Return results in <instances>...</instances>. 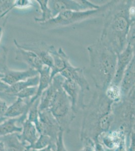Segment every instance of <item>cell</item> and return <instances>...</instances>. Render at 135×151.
Returning a JSON list of instances; mask_svg holds the SVG:
<instances>
[{
    "mask_svg": "<svg viewBox=\"0 0 135 151\" xmlns=\"http://www.w3.org/2000/svg\"><path fill=\"white\" fill-rule=\"evenodd\" d=\"M113 102L107 97L104 91L96 90L90 101L82 110L83 115L81 127V141L91 139L97 142L98 136L110 131L113 122Z\"/></svg>",
    "mask_w": 135,
    "mask_h": 151,
    "instance_id": "6da1fadb",
    "label": "cell"
},
{
    "mask_svg": "<svg viewBox=\"0 0 135 151\" xmlns=\"http://www.w3.org/2000/svg\"><path fill=\"white\" fill-rule=\"evenodd\" d=\"M132 1H113L104 17L100 41L118 55L128 45L127 38L132 21L130 16Z\"/></svg>",
    "mask_w": 135,
    "mask_h": 151,
    "instance_id": "7a4b0ae2",
    "label": "cell"
},
{
    "mask_svg": "<svg viewBox=\"0 0 135 151\" xmlns=\"http://www.w3.org/2000/svg\"><path fill=\"white\" fill-rule=\"evenodd\" d=\"M89 72L96 89L105 91L113 81L117 63V54L98 40L87 48Z\"/></svg>",
    "mask_w": 135,
    "mask_h": 151,
    "instance_id": "3957f363",
    "label": "cell"
},
{
    "mask_svg": "<svg viewBox=\"0 0 135 151\" xmlns=\"http://www.w3.org/2000/svg\"><path fill=\"white\" fill-rule=\"evenodd\" d=\"M113 1L103 4L98 9L86 11H66L40 24L43 27H66L82 22L95 18L104 17L111 6Z\"/></svg>",
    "mask_w": 135,
    "mask_h": 151,
    "instance_id": "277c9868",
    "label": "cell"
},
{
    "mask_svg": "<svg viewBox=\"0 0 135 151\" xmlns=\"http://www.w3.org/2000/svg\"><path fill=\"white\" fill-rule=\"evenodd\" d=\"M113 122L110 131L120 129L127 134V140L135 125V100L123 98L113 104Z\"/></svg>",
    "mask_w": 135,
    "mask_h": 151,
    "instance_id": "5b68a950",
    "label": "cell"
},
{
    "mask_svg": "<svg viewBox=\"0 0 135 151\" xmlns=\"http://www.w3.org/2000/svg\"><path fill=\"white\" fill-rule=\"evenodd\" d=\"M49 110L58 121L64 132H70L71 125L75 119L76 113L74 110L70 98L64 90L62 85L58 88Z\"/></svg>",
    "mask_w": 135,
    "mask_h": 151,
    "instance_id": "8992f818",
    "label": "cell"
},
{
    "mask_svg": "<svg viewBox=\"0 0 135 151\" xmlns=\"http://www.w3.org/2000/svg\"><path fill=\"white\" fill-rule=\"evenodd\" d=\"M87 0H48V6L53 18L66 11H86L98 9L100 7Z\"/></svg>",
    "mask_w": 135,
    "mask_h": 151,
    "instance_id": "52a82bcc",
    "label": "cell"
},
{
    "mask_svg": "<svg viewBox=\"0 0 135 151\" xmlns=\"http://www.w3.org/2000/svg\"><path fill=\"white\" fill-rule=\"evenodd\" d=\"M36 127L40 134L48 136L56 142L58 134L63 131L50 110L39 112V122Z\"/></svg>",
    "mask_w": 135,
    "mask_h": 151,
    "instance_id": "ba28073f",
    "label": "cell"
},
{
    "mask_svg": "<svg viewBox=\"0 0 135 151\" xmlns=\"http://www.w3.org/2000/svg\"><path fill=\"white\" fill-rule=\"evenodd\" d=\"M133 55V47L129 45L123 52L117 55L116 73L110 84L121 86L126 71L132 60Z\"/></svg>",
    "mask_w": 135,
    "mask_h": 151,
    "instance_id": "9c48e42d",
    "label": "cell"
},
{
    "mask_svg": "<svg viewBox=\"0 0 135 151\" xmlns=\"http://www.w3.org/2000/svg\"><path fill=\"white\" fill-rule=\"evenodd\" d=\"M62 86L70 98L74 111L77 113L79 108L82 109L85 105L84 102L85 93L82 91L80 86L75 81L65 79L62 83Z\"/></svg>",
    "mask_w": 135,
    "mask_h": 151,
    "instance_id": "30bf717a",
    "label": "cell"
},
{
    "mask_svg": "<svg viewBox=\"0 0 135 151\" xmlns=\"http://www.w3.org/2000/svg\"><path fill=\"white\" fill-rule=\"evenodd\" d=\"M64 78L60 74L53 78L51 84L43 92L40 97L39 111L49 110L56 96L58 88L61 86Z\"/></svg>",
    "mask_w": 135,
    "mask_h": 151,
    "instance_id": "8fae6325",
    "label": "cell"
},
{
    "mask_svg": "<svg viewBox=\"0 0 135 151\" xmlns=\"http://www.w3.org/2000/svg\"><path fill=\"white\" fill-rule=\"evenodd\" d=\"M84 71L83 68L75 67L69 62L66 68L60 74L64 79L71 80L77 83L85 93V91H90V88L84 75Z\"/></svg>",
    "mask_w": 135,
    "mask_h": 151,
    "instance_id": "7c38bea8",
    "label": "cell"
},
{
    "mask_svg": "<svg viewBox=\"0 0 135 151\" xmlns=\"http://www.w3.org/2000/svg\"><path fill=\"white\" fill-rule=\"evenodd\" d=\"M2 73L4 74L2 81L8 86L39 75V72L34 69L29 68L24 70H13L9 69L7 65L4 68Z\"/></svg>",
    "mask_w": 135,
    "mask_h": 151,
    "instance_id": "4fadbf2b",
    "label": "cell"
},
{
    "mask_svg": "<svg viewBox=\"0 0 135 151\" xmlns=\"http://www.w3.org/2000/svg\"><path fill=\"white\" fill-rule=\"evenodd\" d=\"M14 43L17 48L16 60L24 62L29 65V68L34 69L38 72L43 69L45 65L36 53L19 47L16 40H14Z\"/></svg>",
    "mask_w": 135,
    "mask_h": 151,
    "instance_id": "5bb4252c",
    "label": "cell"
},
{
    "mask_svg": "<svg viewBox=\"0 0 135 151\" xmlns=\"http://www.w3.org/2000/svg\"><path fill=\"white\" fill-rule=\"evenodd\" d=\"M48 50L53 61V65L51 69V81L56 76L60 74L67 67V64L70 62L68 55L64 52L62 47L56 50L53 45L48 47Z\"/></svg>",
    "mask_w": 135,
    "mask_h": 151,
    "instance_id": "9a60e30c",
    "label": "cell"
},
{
    "mask_svg": "<svg viewBox=\"0 0 135 151\" xmlns=\"http://www.w3.org/2000/svg\"><path fill=\"white\" fill-rule=\"evenodd\" d=\"M19 47L25 50L34 52L40 57L44 65L52 69L53 65V61L52 56L48 50L49 46L44 42L33 43L29 45H21L17 42Z\"/></svg>",
    "mask_w": 135,
    "mask_h": 151,
    "instance_id": "2e32d148",
    "label": "cell"
},
{
    "mask_svg": "<svg viewBox=\"0 0 135 151\" xmlns=\"http://www.w3.org/2000/svg\"><path fill=\"white\" fill-rule=\"evenodd\" d=\"M134 55L121 83L122 98H126L135 88V46L133 47Z\"/></svg>",
    "mask_w": 135,
    "mask_h": 151,
    "instance_id": "e0dca14e",
    "label": "cell"
},
{
    "mask_svg": "<svg viewBox=\"0 0 135 151\" xmlns=\"http://www.w3.org/2000/svg\"><path fill=\"white\" fill-rule=\"evenodd\" d=\"M21 125L22 129L20 133L18 134V136L21 141L29 146V148L31 149L40 136L36 126L27 119L24 120Z\"/></svg>",
    "mask_w": 135,
    "mask_h": 151,
    "instance_id": "ac0fdd59",
    "label": "cell"
},
{
    "mask_svg": "<svg viewBox=\"0 0 135 151\" xmlns=\"http://www.w3.org/2000/svg\"><path fill=\"white\" fill-rule=\"evenodd\" d=\"M30 99H25L17 97L13 103L9 105L4 117L7 119H14L21 115H27L30 105Z\"/></svg>",
    "mask_w": 135,
    "mask_h": 151,
    "instance_id": "d6986e66",
    "label": "cell"
},
{
    "mask_svg": "<svg viewBox=\"0 0 135 151\" xmlns=\"http://www.w3.org/2000/svg\"><path fill=\"white\" fill-rule=\"evenodd\" d=\"M18 133H14L0 137V141L3 142L5 151H30L29 146L19 139Z\"/></svg>",
    "mask_w": 135,
    "mask_h": 151,
    "instance_id": "ffe728a7",
    "label": "cell"
},
{
    "mask_svg": "<svg viewBox=\"0 0 135 151\" xmlns=\"http://www.w3.org/2000/svg\"><path fill=\"white\" fill-rule=\"evenodd\" d=\"M51 68L45 65L39 72L40 81L38 86V91L36 95L31 98L29 101V105L30 106L35 101L40 98L43 92L51 84Z\"/></svg>",
    "mask_w": 135,
    "mask_h": 151,
    "instance_id": "44dd1931",
    "label": "cell"
},
{
    "mask_svg": "<svg viewBox=\"0 0 135 151\" xmlns=\"http://www.w3.org/2000/svg\"><path fill=\"white\" fill-rule=\"evenodd\" d=\"M40 81L39 75L35 76L34 77L30 78L25 81H20L16 83L11 86H9L5 93L11 96H14L15 95L20 91L26 88L33 86H38Z\"/></svg>",
    "mask_w": 135,
    "mask_h": 151,
    "instance_id": "7402d4cb",
    "label": "cell"
},
{
    "mask_svg": "<svg viewBox=\"0 0 135 151\" xmlns=\"http://www.w3.org/2000/svg\"><path fill=\"white\" fill-rule=\"evenodd\" d=\"M22 127L18 124V118L7 119L0 123V137L14 133H20Z\"/></svg>",
    "mask_w": 135,
    "mask_h": 151,
    "instance_id": "603a6c76",
    "label": "cell"
},
{
    "mask_svg": "<svg viewBox=\"0 0 135 151\" xmlns=\"http://www.w3.org/2000/svg\"><path fill=\"white\" fill-rule=\"evenodd\" d=\"M36 2L40 6L41 15L38 17H35L34 20L40 25L52 19L53 17L51 10L48 6V0H36Z\"/></svg>",
    "mask_w": 135,
    "mask_h": 151,
    "instance_id": "cb8c5ba5",
    "label": "cell"
},
{
    "mask_svg": "<svg viewBox=\"0 0 135 151\" xmlns=\"http://www.w3.org/2000/svg\"><path fill=\"white\" fill-rule=\"evenodd\" d=\"M104 93L107 97L113 103L118 102L122 99V93L121 86L110 84L104 91Z\"/></svg>",
    "mask_w": 135,
    "mask_h": 151,
    "instance_id": "d4e9b609",
    "label": "cell"
},
{
    "mask_svg": "<svg viewBox=\"0 0 135 151\" xmlns=\"http://www.w3.org/2000/svg\"><path fill=\"white\" fill-rule=\"evenodd\" d=\"M40 98L36 100L31 105L28 112L27 119L30 122L37 125L39 122V104Z\"/></svg>",
    "mask_w": 135,
    "mask_h": 151,
    "instance_id": "484cf974",
    "label": "cell"
},
{
    "mask_svg": "<svg viewBox=\"0 0 135 151\" xmlns=\"http://www.w3.org/2000/svg\"><path fill=\"white\" fill-rule=\"evenodd\" d=\"M56 142L50 137L43 134H40L38 139L33 146L31 149H43L51 145H56Z\"/></svg>",
    "mask_w": 135,
    "mask_h": 151,
    "instance_id": "4316f807",
    "label": "cell"
},
{
    "mask_svg": "<svg viewBox=\"0 0 135 151\" xmlns=\"http://www.w3.org/2000/svg\"><path fill=\"white\" fill-rule=\"evenodd\" d=\"M15 1L0 0V20L14 8Z\"/></svg>",
    "mask_w": 135,
    "mask_h": 151,
    "instance_id": "83f0119b",
    "label": "cell"
},
{
    "mask_svg": "<svg viewBox=\"0 0 135 151\" xmlns=\"http://www.w3.org/2000/svg\"><path fill=\"white\" fill-rule=\"evenodd\" d=\"M37 91L38 86L29 87L17 93L15 95V97L25 99H30L36 95Z\"/></svg>",
    "mask_w": 135,
    "mask_h": 151,
    "instance_id": "f1b7e54d",
    "label": "cell"
},
{
    "mask_svg": "<svg viewBox=\"0 0 135 151\" xmlns=\"http://www.w3.org/2000/svg\"><path fill=\"white\" fill-rule=\"evenodd\" d=\"M64 131H62L58 134L56 142V151H68L64 142Z\"/></svg>",
    "mask_w": 135,
    "mask_h": 151,
    "instance_id": "f546056e",
    "label": "cell"
},
{
    "mask_svg": "<svg viewBox=\"0 0 135 151\" xmlns=\"http://www.w3.org/2000/svg\"><path fill=\"white\" fill-rule=\"evenodd\" d=\"M128 45L134 47L135 46V21L132 22L129 31L128 38Z\"/></svg>",
    "mask_w": 135,
    "mask_h": 151,
    "instance_id": "4dcf8cb0",
    "label": "cell"
},
{
    "mask_svg": "<svg viewBox=\"0 0 135 151\" xmlns=\"http://www.w3.org/2000/svg\"><path fill=\"white\" fill-rule=\"evenodd\" d=\"M33 6V2L32 1L29 0H17L15 1L14 3V8H17L19 9L27 8Z\"/></svg>",
    "mask_w": 135,
    "mask_h": 151,
    "instance_id": "1f68e13d",
    "label": "cell"
},
{
    "mask_svg": "<svg viewBox=\"0 0 135 151\" xmlns=\"http://www.w3.org/2000/svg\"><path fill=\"white\" fill-rule=\"evenodd\" d=\"M128 139L129 142L128 146V151H135V131L132 130Z\"/></svg>",
    "mask_w": 135,
    "mask_h": 151,
    "instance_id": "d6a6232c",
    "label": "cell"
},
{
    "mask_svg": "<svg viewBox=\"0 0 135 151\" xmlns=\"http://www.w3.org/2000/svg\"><path fill=\"white\" fill-rule=\"evenodd\" d=\"M8 105L5 100L0 97V117H4L8 107Z\"/></svg>",
    "mask_w": 135,
    "mask_h": 151,
    "instance_id": "836d02e7",
    "label": "cell"
},
{
    "mask_svg": "<svg viewBox=\"0 0 135 151\" xmlns=\"http://www.w3.org/2000/svg\"><path fill=\"white\" fill-rule=\"evenodd\" d=\"M0 97L5 100L8 104H11L15 100L17 97L14 96H11L5 93H3L0 92Z\"/></svg>",
    "mask_w": 135,
    "mask_h": 151,
    "instance_id": "e575fe53",
    "label": "cell"
},
{
    "mask_svg": "<svg viewBox=\"0 0 135 151\" xmlns=\"http://www.w3.org/2000/svg\"><path fill=\"white\" fill-rule=\"evenodd\" d=\"M113 151H128L127 141H122Z\"/></svg>",
    "mask_w": 135,
    "mask_h": 151,
    "instance_id": "d590c367",
    "label": "cell"
},
{
    "mask_svg": "<svg viewBox=\"0 0 135 151\" xmlns=\"http://www.w3.org/2000/svg\"><path fill=\"white\" fill-rule=\"evenodd\" d=\"M4 77V74L0 72V92L3 93H5L9 86L6 84L5 83L2 81V79Z\"/></svg>",
    "mask_w": 135,
    "mask_h": 151,
    "instance_id": "8d00e7d4",
    "label": "cell"
},
{
    "mask_svg": "<svg viewBox=\"0 0 135 151\" xmlns=\"http://www.w3.org/2000/svg\"><path fill=\"white\" fill-rule=\"evenodd\" d=\"M130 16L132 22L135 21V1H132V3L130 6Z\"/></svg>",
    "mask_w": 135,
    "mask_h": 151,
    "instance_id": "74e56055",
    "label": "cell"
},
{
    "mask_svg": "<svg viewBox=\"0 0 135 151\" xmlns=\"http://www.w3.org/2000/svg\"><path fill=\"white\" fill-rule=\"evenodd\" d=\"M30 151H56V145H51L43 149H31Z\"/></svg>",
    "mask_w": 135,
    "mask_h": 151,
    "instance_id": "f35d334b",
    "label": "cell"
},
{
    "mask_svg": "<svg viewBox=\"0 0 135 151\" xmlns=\"http://www.w3.org/2000/svg\"><path fill=\"white\" fill-rule=\"evenodd\" d=\"M3 34V26H0V42L2 40Z\"/></svg>",
    "mask_w": 135,
    "mask_h": 151,
    "instance_id": "ab89813d",
    "label": "cell"
},
{
    "mask_svg": "<svg viewBox=\"0 0 135 151\" xmlns=\"http://www.w3.org/2000/svg\"><path fill=\"white\" fill-rule=\"evenodd\" d=\"M0 151H5L3 142L0 141Z\"/></svg>",
    "mask_w": 135,
    "mask_h": 151,
    "instance_id": "60d3db41",
    "label": "cell"
},
{
    "mask_svg": "<svg viewBox=\"0 0 135 151\" xmlns=\"http://www.w3.org/2000/svg\"><path fill=\"white\" fill-rule=\"evenodd\" d=\"M6 119H7V118L4 117H0V123H1V122H3L4 121H5Z\"/></svg>",
    "mask_w": 135,
    "mask_h": 151,
    "instance_id": "b9f144b4",
    "label": "cell"
},
{
    "mask_svg": "<svg viewBox=\"0 0 135 151\" xmlns=\"http://www.w3.org/2000/svg\"><path fill=\"white\" fill-rule=\"evenodd\" d=\"M133 130V131H135V126H134V129Z\"/></svg>",
    "mask_w": 135,
    "mask_h": 151,
    "instance_id": "7bdbcfd3",
    "label": "cell"
}]
</instances>
